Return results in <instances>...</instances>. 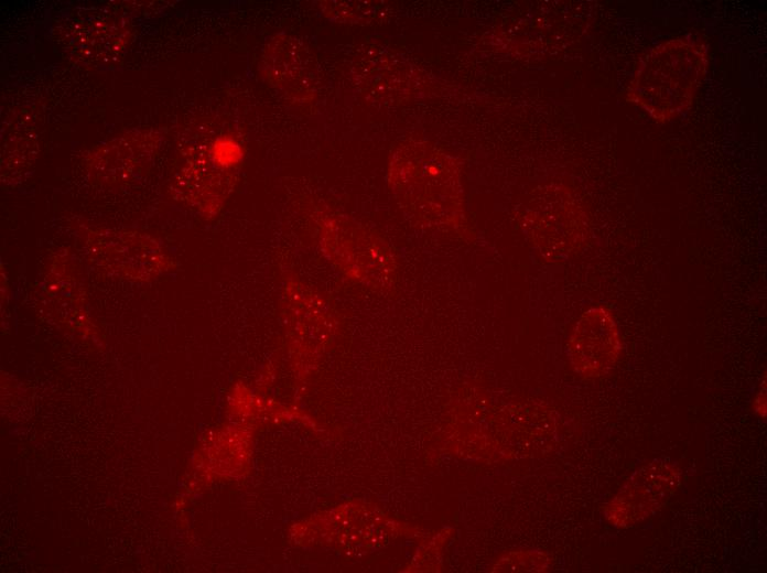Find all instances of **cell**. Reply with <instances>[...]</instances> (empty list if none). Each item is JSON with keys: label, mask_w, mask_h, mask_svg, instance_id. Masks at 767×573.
Returning a JSON list of instances; mask_svg holds the SVG:
<instances>
[{"label": "cell", "mask_w": 767, "mask_h": 573, "mask_svg": "<svg viewBox=\"0 0 767 573\" xmlns=\"http://www.w3.org/2000/svg\"><path fill=\"white\" fill-rule=\"evenodd\" d=\"M391 174L396 193L418 218L443 225L460 215L461 180L450 161L424 155L398 163Z\"/></svg>", "instance_id": "cell-1"}, {"label": "cell", "mask_w": 767, "mask_h": 573, "mask_svg": "<svg viewBox=\"0 0 767 573\" xmlns=\"http://www.w3.org/2000/svg\"><path fill=\"white\" fill-rule=\"evenodd\" d=\"M681 469L669 458H656L637 468L604 507L606 520L630 528L653 516L680 485Z\"/></svg>", "instance_id": "cell-2"}, {"label": "cell", "mask_w": 767, "mask_h": 573, "mask_svg": "<svg viewBox=\"0 0 767 573\" xmlns=\"http://www.w3.org/2000/svg\"><path fill=\"white\" fill-rule=\"evenodd\" d=\"M622 352V337L615 318L604 307H592L576 322L568 342L574 370L584 378L607 375Z\"/></svg>", "instance_id": "cell-3"}, {"label": "cell", "mask_w": 767, "mask_h": 573, "mask_svg": "<svg viewBox=\"0 0 767 573\" xmlns=\"http://www.w3.org/2000/svg\"><path fill=\"white\" fill-rule=\"evenodd\" d=\"M550 558L540 551H515L498 560L493 572H543L550 567Z\"/></svg>", "instance_id": "cell-4"}, {"label": "cell", "mask_w": 767, "mask_h": 573, "mask_svg": "<svg viewBox=\"0 0 767 573\" xmlns=\"http://www.w3.org/2000/svg\"><path fill=\"white\" fill-rule=\"evenodd\" d=\"M754 411L756 412L757 415L760 418L766 417V385L765 380L761 382L759 390L757 391L754 403H753Z\"/></svg>", "instance_id": "cell-5"}]
</instances>
